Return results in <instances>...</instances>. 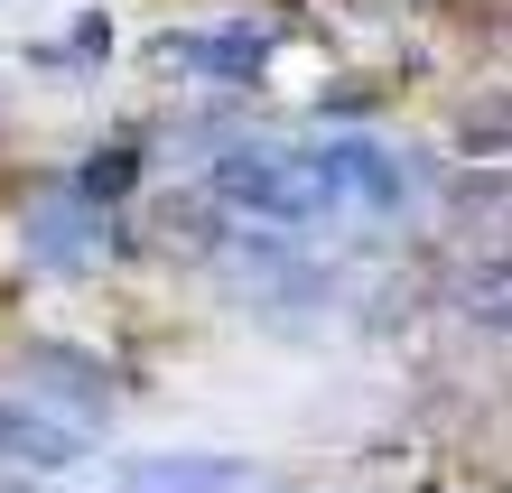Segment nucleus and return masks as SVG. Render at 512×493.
I'll return each mask as SVG.
<instances>
[{
    "mask_svg": "<svg viewBox=\"0 0 512 493\" xmlns=\"http://www.w3.org/2000/svg\"><path fill=\"white\" fill-rule=\"evenodd\" d=\"M205 187L252 224H336V214H391L410 177L382 140H317V149H224Z\"/></svg>",
    "mask_w": 512,
    "mask_h": 493,
    "instance_id": "f257e3e1",
    "label": "nucleus"
},
{
    "mask_svg": "<svg viewBox=\"0 0 512 493\" xmlns=\"http://www.w3.org/2000/svg\"><path fill=\"white\" fill-rule=\"evenodd\" d=\"M149 56L177 66V75H205V84H252L270 66V38L261 28H168Z\"/></svg>",
    "mask_w": 512,
    "mask_h": 493,
    "instance_id": "f03ea898",
    "label": "nucleus"
},
{
    "mask_svg": "<svg viewBox=\"0 0 512 493\" xmlns=\"http://www.w3.org/2000/svg\"><path fill=\"white\" fill-rule=\"evenodd\" d=\"M122 493H252V456H131Z\"/></svg>",
    "mask_w": 512,
    "mask_h": 493,
    "instance_id": "7ed1b4c3",
    "label": "nucleus"
},
{
    "mask_svg": "<svg viewBox=\"0 0 512 493\" xmlns=\"http://www.w3.org/2000/svg\"><path fill=\"white\" fill-rule=\"evenodd\" d=\"M112 252V224L94 205H47V214H28V261H47V270H94Z\"/></svg>",
    "mask_w": 512,
    "mask_h": 493,
    "instance_id": "20e7f679",
    "label": "nucleus"
},
{
    "mask_svg": "<svg viewBox=\"0 0 512 493\" xmlns=\"http://www.w3.org/2000/svg\"><path fill=\"white\" fill-rule=\"evenodd\" d=\"M75 466L84 456V428H66L56 410H38V400H0V466Z\"/></svg>",
    "mask_w": 512,
    "mask_h": 493,
    "instance_id": "39448f33",
    "label": "nucleus"
},
{
    "mask_svg": "<svg viewBox=\"0 0 512 493\" xmlns=\"http://www.w3.org/2000/svg\"><path fill=\"white\" fill-rule=\"evenodd\" d=\"M28 373H38L47 391H75V410H66L75 428H84V419H94L103 400H112V382H103V363H94V354H75V345H38V354H28Z\"/></svg>",
    "mask_w": 512,
    "mask_h": 493,
    "instance_id": "423d86ee",
    "label": "nucleus"
},
{
    "mask_svg": "<svg viewBox=\"0 0 512 493\" xmlns=\"http://www.w3.org/2000/svg\"><path fill=\"white\" fill-rule=\"evenodd\" d=\"M131 177H140V149H131V140H112L103 159H84V177H75V196H84V205H112V196L131 187Z\"/></svg>",
    "mask_w": 512,
    "mask_h": 493,
    "instance_id": "0eeeda50",
    "label": "nucleus"
},
{
    "mask_svg": "<svg viewBox=\"0 0 512 493\" xmlns=\"http://www.w3.org/2000/svg\"><path fill=\"white\" fill-rule=\"evenodd\" d=\"M0 493H47V484H28V475H0Z\"/></svg>",
    "mask_w": 512,
    "mask_h": 493,
    "instance_id": "6e6552de",
    "label": "nucleus"
}]
</instances>
